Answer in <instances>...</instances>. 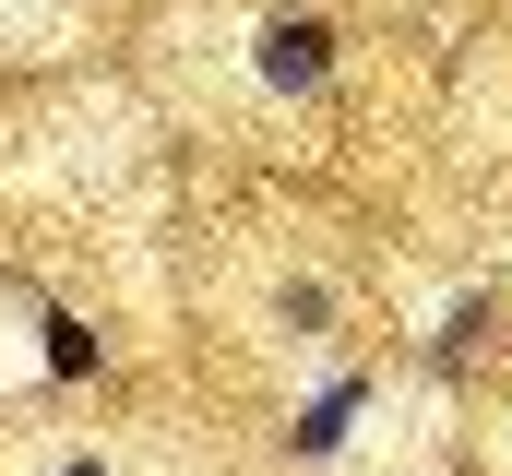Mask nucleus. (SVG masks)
Masks as SVG:
<instances>
[{
	"label": "nucleus",
	"instance_id": "20e7f679",
	"mask_svg": "<svg viewBox=\"0 0 512 476\" xmlns=\"http://www.w3.org/2000/svg\"><path fill=\"white\" fill-rule=\"evenodd\" d=\"M489 334H501V298L477 286V298H453V310H441V334H429V369H477V357H489Z\"/></svg>",
	"mask_w": 512,
	"mask_h": 476
},
{
	"label": "nucleus",
	"instance_id": "f257e3e1",
	"mask_svg": "<svg viewBox=\"0 0 512 476\" xmlns=\"http://www.w3.org/2000/svg\"><path fill=\"white\" fill-rule=\"evenodd\" d=\"M251 72H262V96H322L334 84V24L322 12H262L251 24Z\"/></svg>",
	"mask_w": 512,
	"mask_h": 476
},
{
	"label": "nucleus",
	"instance_id": "7ed1b4c3",
	"mask_svg": "<svg viewBox=\"0 0 512 476\" xmlns=\"http://www.w3.org/2000/svg\"><path fill=\"white\" fill-rule=\"evenodd\" d=\"M36 369H48V381H108V334H84L72 310L36 298Z\"/></svg>",
	"mask_w": 512,
	"mask_h": 476
},
{
	"label": "nucleus",
	"instance_id": "f03ea898",
	"mask_svg": "<svg viewBox=\"0 0 512 476\" xmlns=\"http://www.w3.org/2000/svg\"><path fill=\"white\" fill-rule=\"evenodd\" d=\"M370 405H382V381H370V369H334V381L286 417V453H298V465H334V453L358 441V417H370Z\"/></svg>",
	"mask_w": 512,
	"mask_h": 476
},
{
	"label": "nucleus",
	"instance_id": "39448f33",
	"mask_svg": "<svg viewBox=\"0 0 512 476\" xmlns=\"http://www.w3.org/2000/svg\"><path fill=\"white\" fill-rule=\"evenodd\" d=\"M36 476H120V465H108V453H84V441H72V453H48V465H36Z\"/></svg>",
	"mask_w": 512,
	"mask_h": 476
}]
</instances>
